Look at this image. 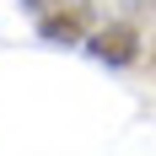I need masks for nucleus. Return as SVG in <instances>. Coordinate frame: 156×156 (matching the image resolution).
I'll return each instance as SVG.
<instances>
[{"label": "nucleus", "mask_w": 156, "mask_h": 156, "mask_svg": "<svg viewBox=\"0 0 156 156\" xmlns=\"http://www.w3.org/2000/svg\"><path fill=\"white\" fill-rule=\"evenodd\" d=\"M81 43H86V54L102 59V65H129L135 54H140V32H135L129 16H113V22H97Z\"/></svg>", "instance_id": "f257e3e1"}, {"label": "nucleus", "mask_w": 156, "mask_h": 156, "mask_svg": "<svg viewBox=\"0 0 156 156\" xmlns=\"http://www.w3.org/2000/svg\"><path fill=\"white\" fill-rule=\"evenodd\" d=\"M22 5H27L32 16H48V11H54V5H59V0H22Z\"/></svg>", "instance_id": "f03ea898"}, {"label": "nucleus", "mask_w": 156, "mask_h": 156, "mask_svg": "<svg viewBox=\"0 0 156 156\" xmlns=\"http://www.w3.org/2000/svg\"><path fill=\"white\" fill-rule=\"evenodd\" d=\"M140 5H145V0H140Z\"/></svg>", "instance_id": "7ed1b4c3"}]
</instances>
